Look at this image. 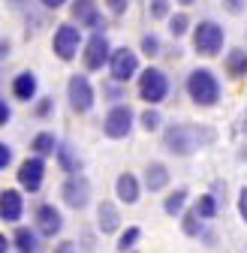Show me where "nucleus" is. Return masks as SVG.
Returning a JSON list of instances; mask_svg holds the SVG:
<instances>
[{"mask_svg": "<svg viewBox=\"0 0 247 253\" xmlns=\"http://www.w3.org/2000/svg\"><path fill=\"white\" fill-rule=\"evenodd\" d=\"M54 253H79V247H76L73 241H60V244L54 247Z\"/></svg>", "mask_w": 247, "mask_h": 253, "instance_id": "e433bc0d", "label": "nucleus"}, {"mask_svg": "<svg viewBox=\"0 0 247 253\" xmlns=\"http://www.w3.org/2000/svg\"><path fill=\"white\" fill-rule=\"evenodd\" d=\"M130 130H133V109L130 106H115L103 121V133L109 139H124V136H130Z\"/></svg>", "mask_w": 247, "mask_h": 253, "instance_id": "0eeeda50", "label": "nucleus"}, {"mask_svg": "<svg viewBox=\"0 0 247 253\" xmlns=\"http://www.w3.org/2000/svg\"><path fill=\"white\" fill-rule=\"evenodd\" d=\"M79 42H82L79 27H76V24H60V27L54 30L51 48H54V54H57L60 60H73V57L79 54Z\"/></svg>", "mask_w": 247, "mask_h": 253, "instance_id": "423d86ee", "label": "nucleus"}, {"mask_svg": "<svg viewBox=\"0 0 247 253\" xmlns=\"http://www.w3.org/2000/svg\"><path fill=\"white\" fill-rule=\"evenodd\" d=\"M60 196H64L70 208H84L90 202V181L84 175H70L64 187H60Z\"/></svg>", "mask_w": 247, "mask_h": 253, "instance_id": "1a4fd4ad", "label": "nucleus"}, {"mask_svg": "<svg viewBox=\"0 0 247 253\" xmlns=\"http://www.w3.org/2000/svg\"><path fill=\"white\" fill-rule=\"evenodd\" d=\"M214 139H217V133H214L211 126H205V124H172L163 133L166 151H172L178 157H190L196 148L211 145Z\"/></svg>", "mask_w": 247, "mask_h": 253, "instance_id": "f257e3e1", "label": "nucleus"}, {"mask_svg": "<svg viewBox=\"0 0 247 253\" xmlns=\"http://www.w3.org/2000/svg\"><path fill=\"white\" fill-rule=\"evenodd\" d=\"M109 54H112V48H109L106 34H94L84 45V67L87 70H103V63H109Z\"/></svg>", "mask_w": 247, "mask_h": 253, "instance_id": "9d476101", "label": "nucleus"}, {"mask_svg": "<svg viewBox=\"0 0 247 253\" xmlns=\"http://www.w3.org/2000/svg\"><path fill=\"white\" fill-rule=\"evenodd\" d=\"M67 97H70V106L73 112H90L94 109V87H90V82L84 76H73L70 84H67Z\"/></svg>", "mask_w": 247, "mask_h": 253, "instance_id": "6e6552de", "label": "nucleus"}, {"mask_svg": "<svg viewBox=\"0 0 247 253\" xmlns=\"http://www.w3.org/2000/svg\"><path fill=\"white\" fill-rule=\"evenodd\" d=\"M226 73L232 76V79H241V76H247V51L244 48H232L229 54H226Z\"/></svg>", "mask_w": 247, "mask_h": 253, "instance_id": "6ab92c4d", "label": "nucleus"}, {"mask_svg": "<svg viewBox=\"0 0 247 253\" xmlns=\"http://www.w3.org/2000/svg\"><path fill=\"white\" fill-rule=\"evenodd\" d=\"M169 93V79L160 70H145L139 76V97L145 103H163Z\"/></svg>", "mask_w": 247, "mask_h": 253, "instance_id": "20e7f679", "label": "nucleus"}, {"mask_svg": "<svg viewBox=\"0 0 247 253\" xmlns=\"http://www.w3.org/2000/svg\"><path fill=\"white\" fill-rule=\"evenodd\" d=\"M142 51H145L148 57H157V54H160V40L154 37V34H148V37L142 40Z\"/></svg>", "mask_w": 247, "mask_h": 253, "instance_id": "cd10ccee", "label": "nucleus"}, {"mask_svg": "<svg viewBox=\"0 0 247 253\" xmlns=\"http://www.w3.org/2000/svg\"><path fill=\"white\" fill-rule=\"evenodd\" d=\"M106 6H109L112 15H124V12H127V6H130V0H106Z\"/></svg>", "mask_w": 247, "mask_h": 253, "instance_id": "7c9ffc66", "label": "nucleus"}, {"mask_svg": "<svg viewBox=\"0 0 247 253\" xmlns=\"http://www.w3.org/2000/svg\"><path fill=\"white\" fill-rule=\"evenodd\" d=\"M42 175H45L42 157H30V160H24L21 169H18V184L27 190V193H37V190L42 187Z\"/></svg>", "mask_w": 247, "mask_h": 253, "instance_id": "9b49d317", "label": "nucleus"}, {"mask_svg": "<svg viewBox=\"0 0 247 253\" xmlns=\"http://www.w3.org/2000/svg\"><path fill=\"white\" fill-rule=\"evenodd\" d=\"M187 27H190V18L184 15V12H178L175 18H169V34L172 37H184V34H187Z\"/></svg>", "mask_w": 247, "mask_h": 253, "instance_id": "a878e982", "label": "nucleus"}, {"mask_svg": "<svg viewBox=\"0 0 247 253\" xmlns=\"http://www.w3.org/2000/svg\"><path fill=\"white\" fill-rule=\"evenodd\" d=\"M244 3H247V0H223V6H226V12H232V15L244 12Z\"/></svg>", "mask_w": 247, "mask_h": 253, "instance_id": "473e14b6", "label": "nucleus"}, {"mask_svg": "<svg viewBox=\"0 0 247 253\" xmlns=\"http://www.w3.org/2000/svg\"><path fill=\"white\" fill-rule=\"evenodd\" d=\"M15 247H18V253H40V235H34L30 229H18Z\"/></svg>", "mask_w": 247, "mask_h": 253, "instance_id": "412c9836", "label": "nucleus"}, {"mask_svg": "<svg viewBox=\"0 0 247 253\" xmlns=\"http://www.w3.org/2000/svg\"><path fill=\"white\" fill-rule=\"evenodd\" d=\"M12 93H15L18 100L30 103V100L37 97V76L34 73H18L15 82H12Z\"/></svg>", "mask_w": 247, "mask_h": 253, "instance_id": "dca6fc26", "label": "nucleus"}, {"mask_svg": "<svg viewBox=\"0 0 247 253\" xmlns=\"http://www.w3.org/2000/svg\"><path fill=\"white\" fill-rule=\"evenodd\" d=\"M103 90L109 93V97H112V100H118V97H121V87H115V84H109V87H103Z\"/></svg>", "mask_w": 247, "mask_h": 253, "instance_id": "ea45409f", "label": "nucleus"}, {"mask_svg": "<svg viewBox=\"0 0 247 253\" xmlns=\"http://www.w3.org/2000/svg\"><path fill=\"white\" fill-rule=\"evenodd\" d=\"M178 3H184V6H190V3H196V0H178Z\"/></svg>", "mask_w": 247, "mask_h": 253, "instance_id": "79ce46f5", "label": "nucleus"}, {"mask_svg": "<svg viewBox=\"0 0 247 253\" xmlns=\"http://www.w3.org/2000/svg\"><path fill=\"white\" fill-rule=\"evenodd\" d=\"M9 118H12V109L6 106V100H0V126H6Z\"/></svg>", "mask_w": 247, "mask_h": 253, "instance_id": "f704fd0d", "label": "nucleus"}, {"mask_svg": "<svg viewBox=\"0 0 247 253\" xmlns=\"http://www.w3.org/2000/svg\"><path fill=\"white\" fill-rule=\"evenodd\" d=\"M37 229L42 235H57L64 229V217H60V211L54 205H40L37 208Z\"/></svg>", "mask_w": 247, "mask_h": 253, "instance_id": "ddd939ff", "label": "nucleus"}, {"mask_svg": "<svg viewBox=\"0 0 247 253\" xmlns=\"http://www.w3.org/2000/svg\"><path fill=\"white\" fill-rule=\"evenodd\" d=\"M73 18L84 27H100V12L94 0H76L73 3Z\"/></svg>", "mask_w": 247, "mask_h": 253, "instance_id": "4468645a", "label": "nucleus"}, {"mask_svg": "<svg viewBox=\"0 0 247 253\" xmlns=\"http://www.w3.org/2000/svg\"><path fill=\"white\" fill-rule=\"evenodd\" d=\"M184 232H187V235H199V217L193 211L184 217Z\"/></svg>", "mask_w": 247, "mask_h": 253, "instance_id": "c756f323", "label": "nucleus"}, {"mask_svg": "<svg viewBox=\"0 0 247 253\" xmlns=\"http://www.w3.org/2000/svg\"><path fill=\"white\" fill-rule=\"evenodd\" d=\"M57 160H60V169L70 172V175H79L82 172V160L76 157L73 145H57Z\"/></svg>", "mask_w": 247, "mask_h": 253, "instance_id": "aec40b11", "label": "nucleus"}, {"mask_svg": "<svg viewBox=\"0 0 247 253\" xmlns=\"http://www.w3.org/2000/svg\"><path fill=\"white\" fill-rule=\"evenodd\" d=\"M6 57H9V42H6V40H0V63H3Z\"/></svg>", "mask_w": 247, "mask_h": 253, "instance_id": "58836bf2", "label": "nucleus"}, {"mask_svg": "<svg viewBox=\"0 0 247 253\" xmlns=\"http://www.w3.org/2000/svg\"><path fill=\"white\" fill-rule=\"evenodd\" d=\"M238 211H241V220L247 223V187H244L241 193H238Z\"/></svg>", "mask_w": 247, "mask_h": 253, "instance_id": "72a5a7b5", "label": "nucleus"}, {"mask_svg": "<svg viewBox=\"0 0 247 253\" xmlns=\"http://www.w3.org/2000/svg\"><path fill=\"white\" fill-rule=\"evenodd\" d=\"M223 40H226V34H223V27H220L217 21H199L196 30H193V45H196V51L205 54V57H214V54H217V51L223 48Z\"/></svg>", "mask_w": 247, "mask_h": 253, "instance_id": "7ed1b4c3", "label": "nucleus"}, {"mask_svg": "<svg viewBox=\"0 0 247 253\" xmlns=\"http://www.w3.org/2000/svg\"><path fill=\"white\" fill-rule=\"evenodd\" d=\"M145 187L151 193H160L163 187H169V169L163 163H148L145 169Z\"/></svg>", "mask_w": 247, "mask_h": 253, "instance_id": "2eb2a0df", "label": "nucleus"}, {"mask_svg": "<svg viewBox=\"0 0 247 253\" xmlns=\"http://www.w3.org/2000/svg\"><path fill=\"white\" fill-rule=\"evenodd\" d=\"M109 70H112V79L115 82H130L139 73V57H136V51H130V48H115L109 54Z\"/></svg>", "mask_w": 247, "mask_h": 253, "instance_id": "39448f33", "label": "nucleus"}, {"mask_svg": "<svg viewBox=\"0 0 247 253\" xmlns=\"http://www.w3.org/2000/svg\"><path fill=\"white\" fill-rule=\"evenodd\" d=\"M40 3H42L45 9H60V6L67 3V0H40Z\"/></svg>", "mask_w": 247, "mask_h": 253, "instance_id": "4c0bfd02", "label": "nucleus"}, {"mask_svg": "<svg viewBox=\"0 0 247 253\" xmlns=\"http://www.w3.org/2000/svg\"><path fill=\"white\" fill-rule=\"evenodd\" d=\"M51 106H54V100H42V103L37 106V118H48V112H51Z\"/></svg>", "mask_w": 247, "mask_h": 253, "instance_id": "c9c22d12", "label": "nucleus"}, {"mask_svg": "<svg viewBox=\"0 0 247 253\" xmlns=\"http://www.w3.org/2000/svg\"><path fill=\"white\" fill-rule=\"evenodd\" d=\"M184 202H187V190H184V187H178L175 193H169V196H166L163 208H166V214H172V217H175V214H181Z\"/></svg>", "mask_w": 247, "mask_h": 253, "instance_id": "5701e85b", "label": "nucleus"}, {"mask_svg": "<svg viewBox=\"0 0 247 253\" xmlns=\"http://www.w3.org/2000/svg\"><path fill=\"white\" fill-rule=\"evenodd\" d=\"M9 163H12V148L0 142V169H6Z\"/></svg>", "mask_w": 247, "mask_h": 253, "instance_id": "2f4dec72", "label": "nucleus"}, {"mask_svg": "<svg viewBox=\"0 0 247 253\" xmlns=\"http://www.w3.org/2000/svg\"><path fill=\"white\" fill-rule=\"evenodd\" d=\"M139 235H142V229H139V226H130L127 232H124V235L118 238V250H121V253H127V250L139 241Z\"/></svg>", "mask_w": 247, "mask_h": 253, "instance_id": "393cba45", "label": "nucleus"}, {"mask_svg": "<svg viewBox=\"0 0 247 253\" xmlns=\"http://www.w3.org/2000/svg\"><path fill=\"white\" fill-rule=\"evenodd\" d=\"M187 93L196 106H214L220 100V82L211 70H193L187 76Z\"/></svg>", "mask_w": 247, "mask_h": 253, "instance_id": "f03ea898", "label": "nucleus"}, {"mask_svg": "<svg viewBox=\"0 0 247 253\" xmlns=\"http://www.w3.org/2000/svg\"><path fill=\"white\" fill-rule=\"evenodd\" d=\"M118 199L127 202V205H133L139 199V181H136V175H130V172L118 175Z\"/></svg>", "mask_w": 247, "mask_h": 253, "instance_id": "a211bd4d", "label": "nucleus"}, {"mask_svg": "<svg viewBox=\"0 0 247 253\" xmlns=\"http://www.w3.org/2000/svg\"><path fill=\"white\" fill-rule=\"evenodd\" d=\"M6 247H9L6 244V235H0V253H6Z\"/></svg>", "mask_w": 247, "mask_h": 253, "instance_id": "a19ab883", "label": "nucleus"}, {"mask_svg": "<svg viewBox=\"0 0 247 253\" xmlns=\"http://www.w3.org/2000/svg\"><path fill=\"white\" fill-rule=\"evenodd\" d=\"M160 124H163L160 112H154V109H148V112L142 115V126H145L148 133H154V130H160Z\"/></svg>", "mask_w": 247, "mask_h": 253, "instance_id": "bb28decb", "label": "nucleus"}, {"mask_svg": "<svg viewBox=\"0 0 247 253\" xmlns=\"http://www.w3.org/2000/svg\"><path fill=\"white\" fill-rule=\"evenodd\" d=\"M193 214H196L199 220H208V217H214V214H217V199H214L211 193H208V196H199V202H196Z\"/></svg>", "mask_w": 247, "mask_h": 253, "instance_id": "b1692460", "label": "nucleus"}, {"mask_svg": "<svg viewBox=\"0 0 247 253\" xmlns=\"http://www.w3.org/2000/svg\"><path fill=\"white\" fill-rule=\"evenodd\" d=\"M97 223H100V229L106 235L121 226V214H118V208L112 202H100V208H97Z\"/></svg>", "mask_w": 247, "mask_h": 253, "instance_id": "f3484780", "label": "nucleus"}, {"mask_svg": "<svg viewBox=\"0 0 247 253\" xmlns=\"http://www.w3.org/2000/svg\"><path fill=\"white\" fill-rule=\"evenodd\" d=\"M30 148H34L37 157H45V154H54L57 151V139H54V133H40V136H34Z\"/></svg>", "mask_w": 247, "mask_h": 253, "instance_id": "4be33fe9", "label": "nucleus"}, {"mask_svg": "<svg viewBox=\"0 0 247 253\" xmlns=\"http://www.w3.org/2000/svg\"><path fill=\"white\" fill-rule=\"evenodd\" d=\"M21 214H24L21 193H18V190H3V193H0V220H6V223H18Z\"/></svg>", "mask_w": 247, "mask_h": 253, "instance_id": "f8f14e48", "label": "nucleus"}, {"mask_svg": "<svg viewBox=\"0 0 247 253\" xmlns=\"http://www.w3.org/2000/svg\"><path fill=\"white\" fill-rule=\"evenodd\" d=\"M169 15V0H151V18H166Z\"/></svg>", "mask_w": 247, "mask_h": 253, "instance_id": "c85d7f7f", "label": "nucleus"}]
</instances>
